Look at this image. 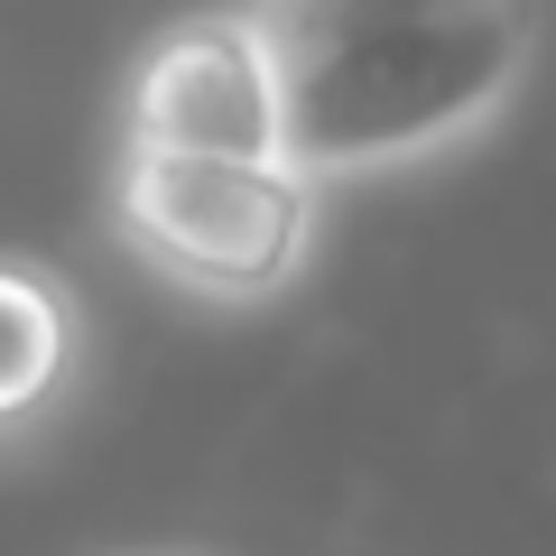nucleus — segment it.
Returning a JSON list of instances; mask_svg holds the SVG:
<instances>
[{
  "label": "nucleus",
  "mask_w": 556,
  "mask_h": 556,
  "mask_svg": "<svg viewBox=\"0 0 556 556\" xmlns=\"http://www.w3.org/2000/svg\"><path fill=\"white\" fill-rule=\"evenodd\" d=\"M278 75V159L306 186H362L455 159L519 102L538 10H260Z\"/></svg>",
  "instance_id": "f257e3e1"
},
{
  "label": "nucleus",
  "mask_w": 556,
  "mask_h": 556,
  "mask_svg": "<svg viewBox=\"0 0 556 556\" xmlns=\"http://www.w3.org/2000/svg\"><path fill=\"white\" fill-rule=\"evenodd\" d=\"M112 241L195 306H269L316 269L325 195L288 159H121Z\"/></svg>",
  "instance_id": "f03ea898"
},
{
  "label": "nucleus",
  "mask_w": 556,
  "mask_h": 556,
  "mask_svg": "<svg viewBox=\"0 0 556 556\" xmlns=\"http://www.w3.org/2000/svg\"><path fill=\"white\" fill-rule=\"evenodd\" d=\"M121 159H278V75L260 10L177 20L130 56Z\"/></svg>",
  "instance_id": "7ed1b4c3"
},
{
  "label": "nucleus",
  "mask_w": 556,
  "mask_h": 556,
  "mask_svg": "<svg viewBox=\"0 0 556 556\" xmlns=\"http://www.w3.org/2000/svg\"><path fill=\"white\" fill-rule=\"evenodd\" d=\"M84 362H93L84 288L56 260L0 251V445H28L38 427H56Z\"/></svg>",
  "instance_id": "20e7f679"
},
{
  "label": "nucleus",
  "mask_w": 556,
  "mask_h": 556,
  "mask_svg": "<svg viewBox=\"0 0 556 556\" xmlns=\"http://www.w3.org/2000/svg\"><path fill=\"white\" fill-rule=\"evenodd\" d=\"M159 556H186V547H159Z\"/></svg>",
  "instance_id": "39448f33"
}]
</instances>
